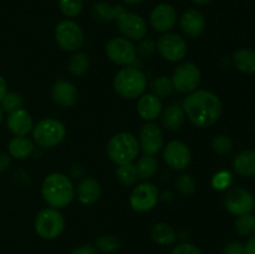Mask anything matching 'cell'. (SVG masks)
Here are the masks:
<instances>
[{
	"instance_id": "obj_40",
	"label": "cell",
	"mask_w": 255,
	"mask_h": 254,
	"mask_svg": "<svg viewBox=\"0 0 255 254\" xmlns=\"http://www.w3.org/2000/svg\"><path fill=\"white\" fill-rule=\"evenodd\" d=\"M171 254H202L201 249L192 243H181L172 249Z\"/></svg>"
},
{
	"instance_id": "obj_5",
	"label": "cell",
	"mask_w": 255,
	"mask_h": 254,
	"mask_svg": "<svg viewBox=\"0 0 255 254\" xmlns=\"http://www.w3.org/2000/svg\"><path fill=\"white\" fill-rule=\"evenodd\" d=\"M66 127L60 120L46 117L37 122L32 128V139L42 148H52L64 141Z\"/></svg>"
},
{
	"instance_id": "obj_19",
	"label": "cell",
	"mask_w": 255,
	"mask_h": 254,
	"mask_svg": "<svg viewBox=\"0 0 255 254\" xmlns=\"http://www.w3.org/2000/svg\"><path fill=\"white\" fill-rule=\"evenodd\" d=\"M51 96L55 104L61 107H71L76 104L79 92L72 82L66 80H59L51 89Z\"/></svg>"
},
{
	"instance_id": "obj_1",
	"label": "cell",
	"mask_w": 255,
	"mask_h": 254,
	"mask_svg": "<svg viewBox=\"0 0 255 254\" xmlns=\"http://www.w3.org/2000/svg\"><path fill=\"white\" fill-rule=\"evenodd\" d=\"M182 107L189 121L197 127L212 126L222 115V101L208 90H194L184 99Z\"/></svg>"
},
{
	"instance_id": "obj_16",
	"label": "cell",
	"mask_w": 255,
	"mask_h": 254,
	"mask_svg": "<svg viewBox=\"0 0 255 254\" xmlns=\"http://www.w3.org/2000/svg\"><path fill=\"white\" fill-rule=\"evenodd\" d=\"M152 27L158 32H169L177 22V12L172 5L161 2L156 5L149 15Z\"/></svg>"
},
{
	"instance_id": "obj_26",
	"label": "cell",
	"mask_w": 255,
	"mask_h": 254,
	"mask_svg": "<svg viewBox=\"0 0 255 254\" xmlns=\"http://www.w3.org/2000/svg\"><path fill=\"white\" fill-rule=\"evenodd\" d=\"M7 151L10 156L14 158L25 159L31 156L34 151V143L26 136H15L9 141Z\"/></svg>"
},
{
	"instance_id": "obj_37",
	"label": "cell",
	"mask_w": 255,
	"mask_h": 254,
	"mask_svg": "<svg viewBox=\"0 0 255 254\" xmlns=\"http://www.w3.org/2000/svg\"><path fill=\"white\" fill-rule=\"evenodd\" d=\"M0 104H1L0 107L2 109V111H6L10 114V112L15 111V110L21 109L22 99L16 92H6V95H5Z\"/></svg>"
},
{
	"instance_id": "obj_43",
	"label": "cell",
	"mask_w": 255,
	"mask_h": 254,
	"mask_svg": "<svg viewBox=\"0 0 255 254\" xmlns=\"http://www.w3.org/2000/svg\"><path fill=\"white\" fill-rule=\"evenodd\" d=\"M10 164H11V159H10V154L0 153V174L6 172L9 169Z\"/></svg>"
},
{
	"instance_id": "obj_20",
	"label": "cell",
	"mask_w": 255,
	"mask_h": 254,
	"mask_svg": "<svg viewBox=\"0 0 255 254\" xmlns=\"http://www.w3.org/2000/svg\"><path fill=\"white\" fill-rule=\"evenodd\" d=\"M75 194L77 196L80 203L90 206V204L96 203L101 197V186L97 179L92 177H85L75 188Z\"/></svg>"
},
{
	"instance_id": "obj_31",
	"label": "cell",
	"mask_w": 255,
	"mask_h": 254,
	"mask_svg": "<svg viewBox=\"0 0 255 254\" xmlns=\"http://www.w3.org/2000/svg\"><path fill=\"white\" fill-rule=\"evenodd\" d=\"M236 231L242 237H252L255 234V216L252 213L242 214L236 219Z\"/></svg>"
},
{
	"instance_id": "obj_7",
	"label": "cell",
	"mask_w": 255,
	"mask_h": 254,
	"mask_svg": "<svg viewBox=\"0 0 255 254\" xmlns=\"http://www.w3.org/2000/svg\"><path fill=\"white\" fill-rule=\"evenodd\" d=\"M84 31L74 20H62L55 27V40L62 50L69 52L77 51L84 44Z\"/></svg>"
},
{
	"instance_id": "obj_45",
	"label": "cell",
	"mask_w": 255,
	"mask_h": 254,
	"mask_svg": "<svg viewBox=\"0 0 255 254\" xmlns=\"http://www.w3.org/2000/svg\"><path fill=\"white\" fill-rule=\"evenodd\" d=\"M6 92H7L6 81H5L4 77L0 75V102H1V100L4 99V96L6 95Z\"/></svg>"
},
{
	"instance_id": "obj_49",
	"label": "cell",
	"mask_w": 255,
	"mask_h": 254,
	"mask_svg": "<svg viewBox=\"0 0 255 254\" xmlns=\"http://www.w3.org/2000/svg\"><path fill=\"white\" fill-rule=\"evenodd\" d=\"M81 1H84V0H81Z\"/></svg>"
},
{
	"instance_id": "obj_30",
	"label": "cell",
	"mask_w": 255,
	"mask_h": 254,
	"mask_svg": "<svg viewBox=\"0 0 255 254\" xmlns=\"http://www.w3.org/2000/svg\"><path fill=\"white\" fill-rule=\"evenodd\" d=\"M116 177L120 183L125 187H131L138 179L136 166L133 163L120 164L116 169Z\"/></svg>"
},
{
	"instance_id": "obj_33",
	"label": "cell",
	"mask_w": 255,
	"mask_h": 254,
	"mask_svg": "<svg viewBox=\"0 0 255 254\" xmlns=\"http://www.w3.org/2000/svg\"><path fill=\"white\" fill-rule=\"evenodd\" d=\"M95 247L102 253H115L120 248V239L114 234H102L95 241Z\"/></svg>"
},
{
	"instance_id": "obj_2",
	"label": "cell",
	"mask_w": 255,
	"mask_h": 254,
	"mask_svg": "<svg viewBox=\"0 0 255 254\" xmlns=\"http://www.w3.org/2000/svg\"><path fill=\"white\" fill-rule=\"evenodd\" d=\"M41 194L44 201L51 208H65L74 199L75 186L66 174L55 172L45 177L41 186Z\"/></svg>"
},
{
	"instance_id": "obj_17",
	"label": "cell",
	"mask_w": 255,
	"mask_h": 254,
	"mask_svg": "<svg viewBox=\"0 0 255 254\" xmlns=\"http://www.w3.org/2000/svg\"><path fill=\"white\" fill-rule=\"evenodd\" d=\"M179 25L186 36L196 39L203 34L206 29V19L201 11L191 9L183 12L179 20Z\"/></svg>"
},
{
	"instance_id": "obj_27",
	"label": "cell",
	"mask_w": 255,
	"mask_h": 254,
	"mask_svg": "<svg viewBox=\"0 0 255 254\" xmlns=\"http://www.w3.org/2000/svg\"><path fill=\"white\" fill-rule=\"evenodd\" d=\"M151 237L159 246H171L176 242L177 233L173 227L169 226L168 223L161 222V223L154 224L151 231Z\"/></svg>"
},
{
	"instance_id": "obj_22",
	"label": "cell",
	"mask_w": 255,
	"mask_h": 254,
	"mask_svg": "<svg viewBox=\"0 0 255 254\" xmlns=\"http://www.w3.org/2000/svg\"><path fill=\"white\" fill-rule=\"evenodd\" d=\"M124 6L121 5H111L105 1L95 2L91 7V15L95 20L101 22L117 21L122 12H125Z\"/></svg>"
},
{
	"instance_id": "obj_34",
	"label": "cell",
	"mask_w": 255,
	"mask_h": 254,
	"mask_svg": "<svg viewBox=\"0 0 255 254\" xmlns=\"http://www.w3.org/2000/svg\"><path fill=\"white\" fill-rule=\"evenodd\" d=\"M212 149L214 151V153L221 154H229L233 151V141L231 139V137H228L227 134H217L213 137L211 142Z\"/></svg>"
},
{
	"instance_id": "obj_11",
	"label": "cell",
	"mask_w": 255,
	"mask_h": 254,
	"mask_svg": "<svg viewBox=\"0 0 255 254\" xmlns=\"http://www.w3.org/2000/svg\"><path fill=\"white\" fill-rule=\"evenodd\" d=\"M106 55L115 64L129 66L137 57L136 46L126 37H114L106 44Z\"/></svg>"
},
{
	"instance_id": "obj_44",
	"label": "cell",
	"mask_w": 255,
	"mask_h": 254,
	"mask_svg": "<svg viewBox=\"0 0 255 254\" xmlns=\"http://www.w3.org/2000/svg\"><path fill=\"white\" fill-rule=\"evenodd\" d=\"M244 252H246V254H255V234L244 244Z\"/></svg>"
},
{
	"instance_id": "obj_36",
	"label": "cell",
	"mask_w": 255,
	"mask_h": 254,
	"mask_svg": "<svg viewBox=\"0 0 255 254\" xmlns=\"http://www.w3.org/2000/svg\"><path fill=\"white\" fill-rule=\"evenodd\" d=\"M176 187L181 194H183V196H191V194H193L194 192H196V179H194L191 174H182V176L177 179Z\"/></svg>"
},
{
	"instance_id": "obj_14",
	"label": "cell",
	"mask_w": 255,
	"mask_h": 254,
	"mask_svg": "<svg viewBox=\"0 0 255 254\" xmlns=\"http://www.w3.org/2000/svg\"><path fill=\"white\" fill-rule=\"evenodd\" d=\"M191 149L184 142L171 141L163 149V159L167 166L176 171L187 168L191 163Z\"/></svg>"
},
{
	"instance_id": "obj_8",
	"label": "cell",
	"mask_w": 255,
	"mask_h": 254,
	"mask_svg": "<svg viewBox=\"0 0 255 254\" xmlns=\"http://www.w3.org/2000/svg\"><path fill=\"white\" fill-rule=\"evenodd\" d=\"M171 80L176 91L191 94L199 86L201 70L193 62H184L174 70Z\"/></svg>"
},
{
	"instance_id": "obj_39",
	"label": "cell",
	"mask_w": 255,
	"mask_h": 254,
	"mask_svg": "<svg viewBox=\"0 0 255 254\" xmlns=\"http://www.w3.org/2000/svg\"><path fill=\"white\" fill-rule=\"evenodd\" d=\"M138 46L136 47V52L137 54L141 55L142 57H149L154 54L156 51V44H154L152 40H139Z\"/></svg>"
},
{
	"instance_id": "obj_13",
	"label": "cell",
	"mask_w": 255,
	"mask_h": 254,
	"mask_svg": "<svg viewBox=\"0 0 255 254\" xmlns=\"http://www.w3.org/2000/svg\"><path fill=\"white\" fill-rule=\"evenodd\" d=\"M117 26L120 32L128 40L139 41L147 34V24L143 17L131 11L122 12L117 19Z\"/></svg>"
},
{
	"instance_id": "obj_25",
	"label": "cell",
	"mask_w": 255,
	"mask_h": 254,
	"mask_svg": "<svg viewBox=\"0 0 255 254\" xmlns=\"http://www.w3.org/2000/svg\"><path fill=\"white\" fill-rule=\"evenodd\" d=\"M186 120L183 107L179 105H171L162 112V125L168 131H177L182 127Z\"/></svg>"
},
{
	"instance_id": "obj_28",
	"label": "cell",
	"mask_w": 255,
	"mask_h": 254,
	"mask_svg": "<svg viewBox=\"0 0 255 254\" xmlns=\"http://www.w3.org/2000/svg\"><path fill=\"white\" fill-rule=\"evenodd\" d=\"M134 166H136L138 178L144 179V181L153 178L154 174L158 171V161H157L156 157L151 156V154L142 156Z\"/></svg>"
},
{
	"instance_id": "obj_23",
	"label": "cell",
	"mask_w": 255,
	"mask_h": 254,
	"mask_svg": "<svg viewBox=\"0 0 255 254\" xmlns=\"http://www.w3.org/2000/svg\"><path fill=\"white\" fill-rule=\"evenodd\" d=\"M233 66L243 74H255V50L249 47H242L237 50L232 56Z\"/></svg>"
},
{
	"instance_id": "obj_32",
	"label": "cell",
	"mask_w": 255,
	"mask_h": 254,
	"mask_svg": "<svg viewBox=\"0 0 255 254\" xmlns=\"http://www.w3.org/2000/svg\"><path fill=\"white\" fill-rule=\"evenodd\" d=\"M151 91L152 94L156 95L157 97H167L174 91L173 84H172V80L167 76H158L154 77L151 81Z\"/></svg>"
},
{
	"instance_id": "obj_38",
	"label": "cell",
	"mask_w": 255,
	"mask_h": 254,
	"mask_svg": "<svg viewBox=\"0 0 255 254\" xmlns=\"http://www.w3.org/2000/svg\"><path fill=\"white\" fill-rule=\"evenodd\" d=\"M232 182V176L228 172H219L214 176L213 181H212V184L216 189L218 191H223V189H227L229 187Z\"/></svg>"
},
{
	"instance_id": "obj_47",
	"label": "cell",
	"mask_w": 255,
	"mask_h": 254,
	"mask_svg": "<svg viewBox=\"0 0 255 254\" xmlns=\"http://www.w3.org/2000/svg\"><path fill=\"white\" fill-rule=\"evenodd\" d=\"M122 1L126 2V4H128V5H138V4H141L143 0H122Z\"/></svg>"
},
{
	"instance_id": "obj_18",
	"label": "cell",
	"mask_w": 255,
	"mask_h": 254,
	"mask_svg": "<svg viewBox=\"0 0 255 254\" xmlns=\"http://www.w3.org/2000/svg\"><path fill=\"white\" fill-rule=\"evenodd\" d=\"M7 129L14 136H27L34 128L32 117L26 110L19 109L10 112L6 120Z\"/></svg>"
},
{
	"instance_id": "obj_48",
	"label": "cell",
	"mask_w": 255,
	"mask_h": 254,
	"mask_svg": "<svg viewBox=\"0 0 255 254\" xmlns=\"http://www.w3.org/2000/svg\"><path fill=\"white\" fill-rule=\"evenodd\" d=\"M1 121H2V109L0 107V124H1Z\"/></svg>"
},
{
	"instance_id": "obj_24",
	"label": "cell",
	"mask_w": 255,
	"mask_h": 254,
	"mask_svg": "<svg viewBox=\"0 0 255 254\" xmlns=\"http://www.w3.org/2000/svg\"><path fill=\"white\" fill-rule=\"evenodd\" d=\"M233 168L239 176L254 177L255 176V151L246 149L234 157Z\"/></svg>"
},
{
	"instance_id": "obj_4",
	"label": "cell",
	"mask_w": 255,
	"mask_h": 254,
	"mask_svg": "<svg viewBox=\"0 0 255 254\" xmlns=\"http://www.w3.org/2000/svg\"><path fill=\"white\" fill-rule=\"evenodd\" d=\"M106 152L109 158L117 166L132 163L139 153L138 139L129 132H119L110 138Z\"/></svg>"
},
{
	"instance_id": "obj_12",
	"label": "cell",
	"mask_w": 255,
	"mask_h": 254,
	"mask_svg": "<svg viewBox=\"0 0 255 254\" xmlns=\"http://www.w3.org/2000/svg\"><path fill=\"white\" fill-rule=\"evenodd\" d=\"M224 206L234 216L252 213L255 208L254 196L243 187H234L229 189L224 198Z\"/></svg>"
},
{
	"instance_id": "obj_10",
	"label": "cell",
	"mask_w": 255,
	"mask_h": 254,
	"mask_svg": "<svg viewBox=\"0 0 255 254\" xmlns=\"http://www.w3.org/2000/svg\"><path fill=\"white\" fill-rule=\"evenodd\" d=\"M158 188L151 182H143L134 187L129 196V206L138 213L149 212L158 203Z\"/></svg>"
},
{
	"instance_id": "obj_41",
	"label": "cell",
	"mask_w": 255,
	"mask_h": 254,
	"mask_svg": "<svg viewBox=\"0 0 255 254\" xmlns=\"http://www.w3.org/2000/svg\"><path fill=\"white\" fill-rule=\"evenodd\" d=\"M223 254H246L244 246L239 242H232L224 247Z\"/></svg>"
},
{
	"instance_id": "obj_46",
	"label": "cell",
	"mask_w": 255,
	"mask_h": 254,
	"mask_svg": "<svg viewBox=\"0 0 255 254\" xmlns=\"http://www.w3.org/2000/svg\"><path fill=\"white\" fill-rule=\"evenodd\" d=\"M191 1L197 5H207L209 4V2H212V0H191Z\"/></svg>"
},
{
	"instance_id": "obj_21",
	"label": "cell",
	"mask_w": 255,
	"mask_h": 254,
	"mask_svg": "<svg viewBox=\"0 0 255 254\" xmlns=\"http://www.w3.org/2000/svg\"><path fill=\"white\" fill-rule=\"evenodd\" d=\"M137 114L146 121H154L162 114V101L156 95L143 94L138 97Z\"/></svg>"
},
{
	"instance_id": "obj_6",
	"label": "cell",
	"mask_w": 255,
	"mask_h": 254,
	"mask_svg": "<svg viewBox=\"0 0 255 254\" xmlns=\"http://www.w3.org/2000/svg\"><path fill=\"white\" fill-rule=\"evenodd\" d=\"M65 219L59 209L45 208L36 214L34 221V229L42 239L57 238L64 232Z\"/></svg>"
},
{
	"instance_id": "obj_15",
	"label": "cell",
	"mask_w": 255,
	"mask_h": 254,
	"mask_svg": "<svg viewBox=\"0 0 255 254\" xmlns=\"http://www.w3.org/2000/svg\"><path fill=\"white\" fill-rule=\"evenodd\" d=\"M139 148L144 152V154L158 153L164 146V136L161 127L157 126L153 122H148L144 125L139 133Z\"/></svg>"
},
{
	"instance_id": "obj_3",
	"label": "cell",
	"mask_w": 255,
	"mask_h": 254,
	"mask_svg": "<svg viewBox=\"0 0 255 254\" xmlns=\"http://www.w3.org/2000/svg\"><path fill=\"white\" fill-rule=\"evenodd\" d=\"M146 87V75L137 67L126 66L115 75L114 89L124 99L134 100L142 96Z\"/></svg>"
},
{
	"instance_id": "obj_42",
	"label": "cell",
	"mask_w": 255,
	"mask_h": 254,
	"mask_svg": "<svg viewBox=\"0 0 255 254\" xmlns=\"http://www.w3.org/2000/svg\"><path fill=\"white\" fill-rule=\"evenodd\" d=\"M70 254H96V249L91 244H85L75 248Z\"/></svg>"
},
{
	"instance_id": "obj_9",
	"label": "cell",
	"mask_w": 255,
	"mask_h": 254,
	"mask_svg": "<svg viewBox=\"0 0 255 254\" xmlns=\"http://www.w3.org/2000/svg\"><path fill=\"white\" fill-rule=\"evenodd\" d=\"M157 51L169 62L181 61L188 52L186 40L174 32H164L156 44Z\"/></svg>"
},
{
	"instance_id": "obj_29",
	"label": "cell",
	"mask_w": 255,
	"mask_h": 254,
	"mask_svg": "<svg viewBox=\"0 0 255 254\" xmlns=\"http://www.w3.org/2000/svg\"><path fill=\"white\" fill-rule=\"evenodd\" d=\"M90 69V57L86 52H75L69 60V71L74 76H82Z\"/></svg>"
},
{
	"instance_id": "obj_35",
	"label": "cell",
	"mask_w": 255,
	"mask_h": 254,
	"mask_svg": "<svg viewBox=\"0 0 255 254\" xmlns=\"http://www.w3.org/2000/svg\"><path fill=\"white\" fill-rule=\"evenodd\" d=\"M59 7L65 16L75 17L81 14L84 6L81 0H59Z\"/></svg>"
}]
</instances>
